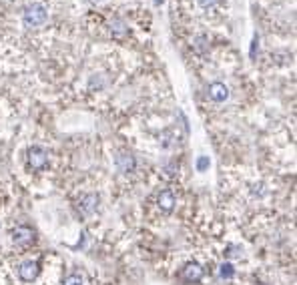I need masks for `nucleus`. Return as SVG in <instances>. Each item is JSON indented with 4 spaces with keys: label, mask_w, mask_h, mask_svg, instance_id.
Segmentation results:
<instances>
[{
    "label": "nucleus",
    "mask_w": 297,
    "mask_h": 285,
    "mask_svg": "<svg viewBox=\"0 0 297 285\" xmlns=\"http://www.w3.org/2000/svg\"><path fill=\"white\" fill-rule=\"evenodd\" d=\"M46 16H48L46 6L34 2V4H30V6H26V10L22 12V22H24L28 28H34V26L44 24V22H46Z\"/></svg>",
    "instance_id": "f257e3e1"
},
{
    "label": "nucleus",
    "mask_w": 297,
    "mask_h": 285,
    "mask_svg": "<svg viewBox=\"0 0 297 285\" xmlns=\"http://www.w3.org/2000/svg\"><path fill=\"white\" fill-rule=\"evenodd\" d=\"M46 163H48V153H46L44 147L34 145V147L28 149V165H30L34 171H42V169L46 167Z\"/></svg>",
    "instance_id": "f03ea898"
},
{
    "label": "nucleus",
    "mask_w": 297,
    "mask_h": 285,
    "mask_svg": "<svg viewBox=\"0 0 297 285\" xmlns=\"http://www.w3.org/2000/svg\"><path fill=\"white\" fill-rule=\"evenodd\" d=\"M12 241H14V245H18V247H28V245L34 241V231H32L28 225H18V227L12 231Z\"/></svg>",
    "instance_id": "7ed1b4c3"
},
{
    "label": "nucleus",
    "mask_w": 297,
    "mask_h": 285,
    "mask_svg": "<svg viewBox=\"0 0 297 285\" xmlns=\"http://www.w3.org/2000/svg\"><path fill=\"white\" fill-rule=\"evenodd\" d=\"M38 271H40L38 261H24V263L18 267V277H20V281L30 283V281H34V279L38 277Z\"/></svg>",
    "instance_id": "20e7f679"
},
{
    "label": "nucleus",
    "mask_w": 297,
    "mask_h": 285,
    "mask_svg": "<svg viewBox=\"0 0 297 285\" xmlns=\"http://www.w3.org/2000/svg\"><path fill=\"white\" fill-rule=\"evenodd\" d=\"M179 277L183 281H187V283H197V281L203 279V267L199 263H187L183 267V271L179 273Z\"/></svg>",
    "instance_id": "39448f33"
},
{
    "label": "nucleus",
    "mask_w": 297,
    "mask_h": 285,
    "mask_svg": "<svg viewBox=\"0 0 297 285\" xmlns=\"http://www.w3.org/2000/svg\"><path fill=\"white\" fill-rule=\"evenodd\" d=\"M207 96L213 100V102H223L229 98V88L225 82H211L209 88H207Z\"/></svg>",
    "instance_id": "423d86ee"
},
{
    "label": "nucleus",
    "mask_w": 297,
    "mask_h": 285,
    "mask_svg": "<svg viewBox=\"0 0 297 285\" xmlns=\"http://www.w3.org/2000/svg\"><path fill=\"white\" fill-rule=\"evenodd\" d=\"M98 195L96 193H88V195H84V197H80V201H78V211L82 213V215H92L96 209H98Z\"/></svg>",
    "instance_id": "0eeeda50"
},
{
    "label": "nucleus",
    "mask_w": 297,
    "mask_h": 285,
    "mask_svg": "<svg viewBox=\"0 0 297 285\" xmlns=\"http://www.w3.org/2000/svg\"><path fill=\"white\" fill-rule=\"evenodd\" d=\"M116 167H118V171L120 173H130V171H134V157L130 155V153H126V151H122V153H118L116 155Z\"/></svg>",
    "instance_id": "6e6552de"
},
{
    "label": "nucleus",
    "mask_w": 297,
    "mask_h": 285,
    "mask_svg": "<svg viewBox=\"0 0 297 285\" xmlns=\"http://www.w3.org/2000/svg\"><path fill=\"white\" fill-rule=\"evenodd\" d=\"M157 203H159V209H161V211H165V213L173 211V207H175V195H173V191H169V189L161 191Z\"/></svg>",
    "instance_id": "1a4fd4ad"
},
{
    "label": "nucleus",
    "mask_w": 297,
    "mask_h": 285,
    "mask_svg": "<svg viewBox=\"0 0 297 285\" xmlns=\"http://www.w3.org/2000/svg\"><path fill=\"white\" fill-rule=\"evenodd\" d=\"M126 24L120 20V18H116V20H112V24H110V32H112V36H116V38H122L124 34H126Z\"/></svg>",
    "instance_id": "9d476101"
},
{
    "label": "nucleus",
    "mask_w": 297,
    "mask_h": 285,
    "mask_svg": "<svg viewBox=\"0 0 297 285\" xmlns=\"http://www.w3.org/2000/svg\"><path fill=\"white\" fill-rule=\"evenodd\" d=\"M193 46H195V50H197V52H205V50L209 48V42H207V36H205V34H199V36L195 38V42H193Z\"/></svg>",
    "instance_id": "9b49d317"
},
{
    "label": "nucleus",
    "mask_w": 297,
    "mask_h": 285,
    "mask_svg": "<svg viewBox=\"0 0 297 285\" xmlns=\"http://www.w3.org/2000/svg\"><path fill=\"white\" fill-rule=\"evenodd\" d=\"M82 275L80 273H72V275H68L66 279H64V283L62 285H82Z\"/></svg>",
    "instance_id": "f8f14e48"
},
{
    "label": "nucleus",
    "mask_w": 297,
    "mask_h": 285,
    "mask_svg": "<svg viewBox=\"0 0 297 285\" xmlns=\"http://www.w3.org/2000/svg\"><path fill=\"white\" fill-rule=\"evenodd\" d=\"M221 277H223V279H231V277H233V265H231V263L221 265Z\"/></svg>",
    "instance_id": "ddd939ff"
},
{
    "label": "nucleus",
    "mask_w": 297,
    "mask_h": 285,
    "mask_svg": "<svg viewBox=\"0 0 297 285\" xmlns=\"http://www.w3.org/2000/svg\"><path fill=\"white\" fill-rule=\"evenodd\" d=\"M217 2H219V0H199V6L201 8H213Z\"/></svg>",
    "instance_id": "4468645a"
},
{
    "label": "nucleus",
    "mask_w": 297,
    "mask_h": 285,
    "mask_svg": "<svg viewBox=\"0 0 297 285\" xmlns=\"http://www.w3.org/2000/svg\"><path fill=\"white\" fill-rule=\"evenodd\" d=\"M197 167H199V171L207 169V167H209V159H207V157H201V159L197 161Z\"/></svg>",
    "instance_id": "2eb2a0df"
}]
</instances>
